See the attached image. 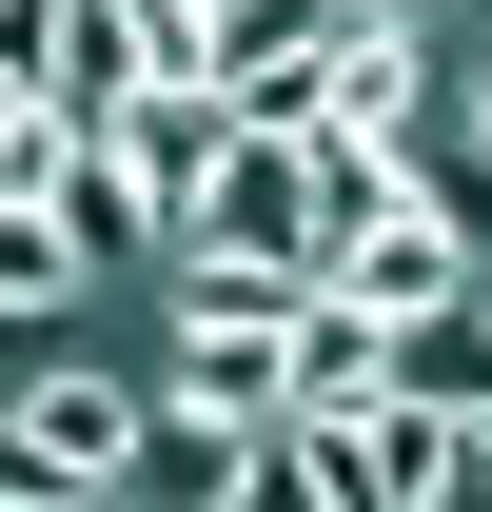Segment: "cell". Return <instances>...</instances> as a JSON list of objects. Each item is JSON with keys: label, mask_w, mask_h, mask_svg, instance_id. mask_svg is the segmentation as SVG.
Listing matches in <instances>:
<instances>
[{"label": "cell", "mask_w": 492, "mask_h": 512, "mask_svg": "<svg viewBox=\"0 0 492 512\" xmlns=\"http://www.w3.org/2000/svg\"><path fill=\"white\" fill-rule=\"evenodd\" d=\"M178 256H256V276H335V197H315V138L296 119H237V158L178 197ZM158 256V276H178Z\"/></svg>", "instance_id": "obj_1"}, {"label": "cell", "mask_w": 492, "mask_h": 512, "mask_svg": "<svg viewBox=\"0 0 492 512\" xmlns=\"http://www.w3.org/2000/svg\"><path fill=\"white\" fill-rule=\"evenodd\" d=\"M453 119L492 138V0H473V20H453Z\"/></svg>", "instance_id": "obj_7"}, {"label": "cell", "mask_w": 492, "mask_h": 512, "mask_svg": "<svg viewBox=\"0 0 492 512\" xmlns=\"http://www.w3.org/2000/svg\"><path fill=\"white\" fill-rule=\"evenodd\" d=\"M335 40H355V0H178V79H217L237 119H315Z\"/></svg>", "instance_id": "obj_2"}, {"label": "cell", "mask_w": 492, "mask_h": 512, "mask_svg": "<svg viewBox=\"0 0 492 512\" xmlns=\"http://www.w3.org/2000/svg\"><path fill=\"white\" fill-rule=\"evenodd\" d=\"M99 296V256H79L60 197H0V316H79Z\"/></svg>", "instance_id": "obj_6"}, {"label": "cell", "mask_w": 492, "mask_h": 512, "mask_svg": "<svg viewBox=\"0 0 492 512\" xmlns=\"http://www.w3.org/2000/svg\"><path fill=\"white\" fill-rule=\"evenodd\" d=\"M453 276H473V237H453V197H394V217H355V237H335V296H374V316H433V296H453Z\"/></svg>", "instance_id": "obj_3"}, {"label": "cell", "mask_w": 492, "mask_h": 512, "mask_svg": "<svg viewBox=\"0 0 492 512\" xmlns=\"http://www.w3.org/2000/svg\"><path fill=\"white\" fill-rule=\"evenodd\" d=\"M217 158H237V99H217V79H158V99L119 119V178L158 197V256H178V197L217 178Z\"/></svg>", "instance_id": "obj_4"}, {"label": "cell", "mask_w": 492, "mask_h": 512, "mask_svg": "<svg viewBox=\"0 0 492 512\" xmlns=\"http://www.w3.org/2000/svg\"><path fill=\"white\" fill-rule=\"evenodd\" d=\"M374 394H394V316L315 276V296H296V414H374Z\"/></svg>", "instance_id": "obj_5"}]
</instances>
